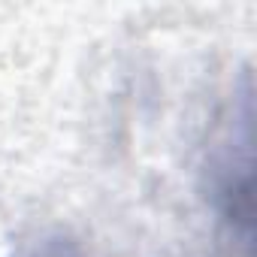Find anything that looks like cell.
<instances>
[{"mask_svg": "<svg viewBox=\"0 0 257 257\" xmlns=\"http://www.w3.org/2000/svg\"><path fill=\"white\" fill-rule=\"evenodd\" d=\"M34 257H85V254H82V248H79L76 242H70V239H49V242H43V245L34 251Z\"/></svg>", "mask_w": 257, "mask_h": 257, "instance_id": "obj_1", "label": "cell"}]
</instances>
